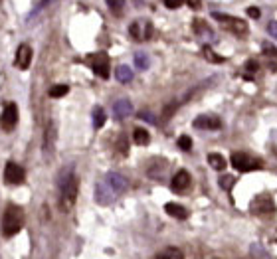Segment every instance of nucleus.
Returning a JSON list of instances; mask_svg holds the SVG:
<instances>
[{"label": "nucleus", "instance_id": "obj_33", "mask_svg": "<svg viewBox=\"0 0 277 259\" xmlns=\"http://www.w3.org/2000/svg\"><path fill=\"white\" fill-rule=\"evenodd\" d=\"M248 14H250V18H259V8H255V6H252V8H248Z\"/></svg>", "mask_w": 277, "mask_h": 259}, {"label": "nucleus", "instance_id": "obj_29", "mask_svg": "<svg viewBox=\"0 0 277 259\" xmlns=\"http://www.w3.org/2000/svg\"><path fill=\"white\" fill-rule=\"evenodd\" d=\"M117 148H119V152H121V154H127V152H129V142H127V137H125V135H121V137H119Z\"/></svg>", "mask_w": 277, "mask_h": 259}, {"label": "nucleus", "instance_id": "obj_5", "mask_svg": "<svg viewBox=\"0 0 277 259\" xmlns=\"http://www.w3.org/2000/svg\"><path fill=\"white\" fill-rule=\"evenodd\" d=\"M212 18H216L218 22H222L226 28H230L234 34H240L244 36L248 32V24L240 18H234V16H228V14H222V12H212Z\"/></svg>", "mask_w": 277, "mask_h": 259}, {"label": "nucleus", "instance_id": "obj_34", "mask_svg": "<svg viewBox=\"0 0 277 259\" xmlns=\"http://www.w3.org/2000/svg\"><path fill=\"white\" fill-rule=\"evenodd\" d=\"M141 119H145V121H149V123H157V121H155V117H153L151 113H147V111H143V113H141Z\"/></svg>", "mask_w": 277, "mask_h": 259}, {"label": "nucleus", "instance_id": "obj_9", "mask_svg": "<svg viewBox=\"0 0 277 259\" xmlns=\"http://www.w3.org/2000/svg\"><path fill=\"white\" fill-rule=\"evenodd\" d=\"M4 180H6L8 184H22V182L26 180V172H24V168H22L20 165L8 163L6 168H4Z\"/></svg>", "mask_w": 277, "mask_h": 259}, {"label": "nucleus", "instance_id": "obj_31", "mask_svg": "<svg viewBox=\"0 0 277 259\" xmlns=\"http://www.w3.org/2000/svg\"><path fill=\"white\" fill-rule=\"evenodd\" d=\"M267 32H269V36H271V38H275V40H277V22H275V20H273V22H269Z\"/></svg>", "mask_w": 277, "mask_h": 259}, {"label": "nucleus", "instance_id": "obj_24", "mask_svg": "<svg viewBox=\"0 0 277 259\" xmlns=\"http://www.w3.org/2000/svg\"><path fill=\"white\" fill-rule=\"evenodd\" d=\"M234 184H236V178H234V176H230V174H226V176H220V188H222V190L230 192V190L234 188Z\"/></svg>", "mask_w": 277, "mask_h": 259}, {"label": "nucleus", "instance_id": "obj_19", "mask_svg": "<svg viewBox=\"0 0 277 259\" xmlns=\"http://www.w3.org/2000/svg\"><path fill=\"white\" fill-rule=\"evenodd\" d=\"M115 75H117V81H121V83L133 81V70H131L129 66H119V68L115 70Z\"/></svg>", "mask_w": 277, "mask_h": 259}, {"label": "nucleus", "instance_id": "obj_7", "mask_svg": "<svg viewBox=\"0 0 277 259\" xmlns=\"http://www.w3.org/2000/svg\"><path fill=\"white\" fill-rule=\"evenodd\" d=\"M18 123V107L14 105V103H8V105L4 107L2 115H0V127H2L6 133H10Z\"/></svg>", "mask_w": 277, "mask_h": 259}, {"label": "nucleus", "instance_id": "obj_37", "mask_svg": "<svg viewBox=\"0 0 277 259\" xmlns=\"http://www.w3.org/2000/svg\"><path fill=\"white\" fill-rule=\"evenodd\" d=\"M275 241H277V232H275Z\"/></svg>", "mask_w": 277, "mask_h": 259}, {"label": "nucleus", "instance_id": "obj_32", "mask_svg": "<svg viewBox=\"0 0 277 259\" xmlns=\"http://www.w3.org/2000/svg\"><path fill=\"white\" fill-rule=\"evenodd\" d=\"M263 49H265L267 56H277V49L273 46H269V44H263Z\"/></svg>", "mask_w": 277, "mask_h": 259}, {"label": "nucleus", "instance_id": "obj_8", "mask_svg": "<svg viewBox=\"0 0 277 259\" xmlns=\"http://www.w3.org/2000/svg\"><path fill=\"white\" fill-rule=\"evenodd\" d=\"M129 32H131V36H133L137 42H141V40H149V38H151L153 26H151V22H147V20H135V22L131 24Z\"/></svg>", "mask_w": 277, "mask_h": 259}, {"label": "nucleus", "instance_id": "obj_13", "mask_svg": "<svg viewBox=\"0 0 277 259\" xmlns=\"http://www.w3.org/2000/svg\"><path fill=\"white\" fill-rule=\"evenodd\" d=\"M194 127L196 129H206V131H216L222 127V121L214 115H200L194 119Z\"/></svg>", "mask_w": 277, "mask_h": 259}, {"label": "nucleus", "instance_id": "obj_14", "mask_svg": "<svg viewBox=\"0 0 277 259\" xmlns=\"http://www.w3.org/2000/svg\"><path fill=\"white\" fill-rule=\"evenodd\" d=\"M188 186H190V174H188L186 170H178V172L174 174L172 182H170V188H172L174 192H184Z\"/></svg>", "mask_w": 277, "mask_h": 259}, {"label": "nucleus", "instance_id": "obj_1", "mask_svg": "<svg viewBox=\"0 0 277 259\" xmlns=\"http://www.w3.org/2000/svg\"><path fill=\"white\" fill-rule=\"evenodd\" d=\"M24 226V212L22 208H18V206L10 204L8 208L4 210V216H2V234L6 237H12L16 235Z\"/></svg>", "mask_w": 277, "mask_h": 259}, {"label": "nucleus", "instance_id": "obj_12", "mask_svg": "<svg viewBox=\"0 0 277 259\" xmlns=\"http://www.w3.org/2000/svg\"><path fill=\"white\" fill-rule=\"evenodd\" d=\"M14 64H16V68H18V70H22V71L30 68V64H32V47H30V46L22 44V46L18 47Z\"/></svg>", "mask_w": 277, "mask_h": 259}, {"label": "nucleus", "instance_id": "obj_36", "mask_svg": "<svg viewBox=\"0 0 277 259\" xmlns=\"http://www.w3.org/2000/svg\"><path fill=\"white\" fill-rule=\"evenodd\" d=\"M246 68H248V71H257V64L255 62H248Z\"/></svg>", "mask_w": 277, "mask_h": 259}, {"label": "nucleus", "instance_id": "obj_35", "mask_svg": "<svg viewBox=\"0 0 277 259\" xmlns=\"http://www.w3.org/2000/svg\"><path fill=\"white\" fill-rule=\"evenodd\" d=\"M186 4H188L190 8H200V4H202V0H186Z\"/></svg>", "mask_w": 277, "mask_h": 259}, {"label": "nucleus", "instance_id": "obj_22", "mask_svg": "<svg viewBox=\"0 0 277 259\" xmlns=\"http://www.w3.org/2000/svg\"><path fill=\"white\" fill-rule=\"evenodd\" d=\"M68 91H69V87H68V85H64V83H60V85H54V87H50L48 95H50V97H54V99H58V97H64V95H68Z\"/></svg>", "mask_w": 277, "mask_h": 259}, {"label": "nucleus", "instance_id": "obj_4", "mask_svg": "<svg viewBox=\"0 0 277 259\" xmlns=\"http://www.w3.org/2000/svg\"><path fill=\"white\" fill-rule=\"evenodd\" d=\"M232 166L240 172H250V170H259L263 165L257 159H252L246 152H234L232 154Z\"/></svg>", "mask_w": 277, "mask_h": 259}, {"label": "nucleus", "instance_id": "obj_25", "mask_svg": "<svg viewBox=\"0 0 277 259\" xmlns=\"http://www.w3.org/2000/svg\"><path fill=\"white\" fill-rule=\"evenodd\" d=\"M149 56L147 54H135V66L138 70H149Z\"/></svg>", "mask_w": 277, "mask_h": 259}, {"label": "nucleus", "instance_id": "obj_3", "mask_svg": "<svg viewBox=\"0 0 277 259\" xmlns=\"http://www.w3.org/2000/svg\"><path fill=\"white\" fill-rule=\"evenodd\" d=\"M250 210H252V214H255V216H263V218H269V216H273L277 210H275V204H273V200H271V196H267V194H259V196H255L254 200H252V204H250Z\"/></svg>", "mask_w": 277, "mask_h": 259}, {"label": "nucleus", "instance_id": "obj_15", "mask_svg": "<svg viewBox=\"0 0 277 259\" xmlns=\"http://www.w3.org/2000/svg\"><path fill=\"white\" fill-rule=\"evenodd\" d=\"M113 113L117 119H127L133 115V105H131V101L129 99H119L115 105H113Z\"/></svg>", "mask_w": 277, "mask_h": 259}, {"label": "nucleus", "instance_id": "obj_11", "mask_svg": "<svg viewBox=\"0 0 277 259\" xmlns=\"http://www.w3.org/2000/svg\"><path fill=\"white\" fill-rule=\"evenodd\" d=\"M105 182H107V186L119 196V194H123L127 188H129V182H127V178L123 176V174H119V172H109L107 176H105Z\"/></svg>", "mask_w": 277, "mask_h": 259}, {"label": "nucleus", "instance_id": "obj_20", "mask_svg": "<svg viewBox=\"0 0 277 259\" xmlns=\"http://www.w3.org/2000/svg\"><path fill=\"white\" fill-rule=\"evenodd\" d=\"M133 141H135L138 146H145V144H149L151 135H149V131H145V129H135V131H133Z\"/></svg>", "mask_w": 277, "mask_h": 259}, {"label": "nucleus", "instance_id": "obj_28", "mask_svg": "<svg viewBox=\"0 0 277 259\" xmlns=\"http://www.w3.org/2000/svg\"><path fill=\"white\" fill-rule=\"evenodd\" d=\"M204 58H206V60H210V62H214V64H220V62H224V58H220V56H214V51H212L210 47H204Z\"/></svg>", "mask_w": 277, "mask_h": 259}, {"label": "nucleus", "instance_id": "obj_6", "mask_svg": "<svg viewBox=\"0 0 277 259\" xmlns=\"http://www.w3.org/2000/svg\"><path fill=\"white\" fill-rule=\"evenodd\" d=\"M89 64H91V70H93L95 75H99L101 79H107L109 77V56L103 54V51H97L89 58Z\"/></svg>", "mask_w": 277, "mask_h": 259}, {"label": "nucleus", "instance_id": "obj_2", "mask_svg": "<svg viewBox=\"0 0 277 259\" xmlns=\"http://www.w3.org/2000/svg\"><path fill=\"white\" fill-rule=\"evenodd\" d=\"M60 192H62V200L71 206L77 198V176L73 174L71 168H68L64 174H62V180H60Z\"/></svg>", "mask_w": 277, "mask_h": 259}, {"label": "nucleus", "instance_id": "obj_10", "mask_svg": "<svg viewBox=\"0 0 277 259\" xmlns=\"http://www.w3.org/2000/svg\"><path fill=\"white\" fill-rule=\"evenodd\" d=\"M115 198H117V194L107 186L105 180H101V182L95 184V202H97V204H101V206H109Z\"/></svg>", "mask_w": 277, "mask_h": 259}, {"label": "nucleus", "instance_id": "obj_30", "mask_svg": "<svg viewBox=\"0 0 277 259\" xmlns=\"http://www.w3.org/2000/svg\"><path fill=\"white\" fill-rule=\"evenodd\" d=\"M164 6L170 8V10H176L182 6V0H164Z\"/></svg>", "mask_w": 277, "mask_h": 259}, {"label": "nucleus", "instance_id": "obj_18", "mask_svg": "<svg viewBox=\"0 0 277 259\" xmlns=\"http://www.w3.org/2000/svg\"><path fill=\"white\" fill-rule=\"evenodd\" d=\"M208 165L214 168V170H224L226 168V159L222 157V154H218V152H210L208 154Z\"/></svg>", "mask_w": 277, "mask_h": 259}, {"label": "nucleus", "instance_id": "obj_23", "mask_svg": "<svg viewBox=\"0 0 277 259\" xmlns=\"http://www.w3.org/2000/svg\"><path fill=\"white\" fill-rule=\"evenodd\" d=\"M250 251H252V257H254V259H269V253H267L265 247L259 245V243H254Z\"/></svg>", "mask_w": 277, "mask_h": 259}, {"label": "nucleus", "instance_id": "obj_26", "mask_svg": "<svg viewBox=\"0 0 277 259\" xmlns=\"http://www.w3.org/2000/svg\"><path fill=\"white\" fill-rule=\"evenodd\" d=\"M107 6L111 8V12L121 14V10H123V6H125V0H107Z\"/></svg>", "mask_w": 277, "mask_h": 259}, {"label": "nucleus", "instance_id": "obj_17", "mask_svg": "<svg viewBox=\"0 0 277 259\" xmlns=\"http://www.w3.org/2000/svg\"><path fill=\"white\" fill-rule=\"evenodd\" d=\"M157 259H184V253L178 247H164L162 251H159Z\"/></svg>", "mask_w": 277, "mask_h": 259}, {"label": "nucleus", "instance_id": "obj_16", "mask_svg": "<svg viewBox=\"0 0 277 259\" xmlns=\"http://www.w3.org/2000/svg\"><path fill=\"white\" fill-rule=\"evenodd\" d=\"M164 212H166L168 216L176 218V220H186V218H188V210L184 208V206L176 204V202H168V204L164 206Z\"/></svg>", "mask_w": 277, "mask_h": 259}, {"label": "nucleus", "instance_id": "obj_27", "mask_svg": "<svg viewBox=\"0 0 277 259\" xmlns=\"http://www.w3.org/2000/svg\"><path fill=\"white\" fill-rule=\"evenodd\" d=\"M178 148H182V150H190V148H192V139H190L188 135H182V137L178 139Z\"/></svg>", "mask_w": 277, "mask_h": 259}, {"label": "nucleus", "instance_id": "obj_21", "mask_svg": "<svg viewBox=\"0 0 277 259\" xmlns=\"http://www.w3.org/2000/svg\"><path fill=\"white\" fill-rule=\"evenodd\" d=\"M105 121H107V115H105L103 107H95L93 109V127L95 129H101L105 125Z\"/></svg>", "mask_w": 277, "mask_h": 259}]
</instances>
